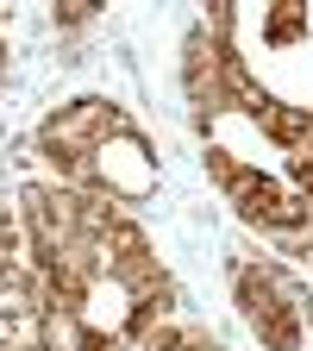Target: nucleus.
I'll return each instance as SVG.
<instances>
[{
	"label": "nucleus",
	"mask_w": 313,
	"mask_h": 351,
	"mask_svg": "<svg viewBox=\"0 0 313 351\" xmlns=\"http://www.w3.org/2000/svg\"><path fill=\"white\" fill-rule=\"evenodd\" d=\"M238 301H245V320L257 326V339L270 345V351H295V345H301L307 301H301V289L276 270V263L238 270Z\"/></svg>",
	"instance_id": "nucleus-1"
},
{
	"label": "nucleus",
	"mask_w": 313,
	"mask_h": 351,
	"mask_svg": "<svg viewBox=\"0 0 313 351\" xmlns=\"http://www.w3.org/2000/svg\"><path fill=\"white\" fill-rule=\"evenodd\" d=\"M95 176L107 182V195H151V182H157V163L145 157V138L132 125H119L113 138L95 151Z\"/></svg>",
	"instance_id": "nucleus-2"
},
{
	"label": "nucleus",
	"mask_w": 313,
	"mask_h": 351,
	"mask_svg": "<svg viewBox=\"0 0 313 351\" xmlns=\"http://www.w3.org/2000/svg\"><path fill=\"white\" fill-rule=\"evenodd\" d=\"M82 19H95V0H69V7L57 13V25H82Z\"/></svg>",
	"instance_id": "nucleus-3"
}]
</instances>
